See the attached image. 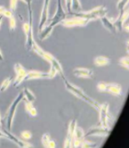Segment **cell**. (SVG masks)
I'll use <instances>...</instances> for the list:
<instances>
[{
  "instance_id": "1",
  "label": "cell",
  "mask_w": 129,
  "mask_h": 148,
  "mask_svg": "<svg viewBox=\"0 0 129 148\" xmlns=\"http://www.w3.org/2000/svg\"><path fill=\"white\" fill-rule=\"evenodd\" d=\"M64 81V85H66V88L67 89V91H69L70 92H72L73 95H75L77 97H78V98H80L81 100L85 101L87 104H89L90 106H91L92 108H94L95 109L99 110L100 108V104L98 103L97 101H95L93 98H91V97H90L88 95H86L84 92H83L80 88L77 87L76 85L72 84L71 82H69L66 78H63Z\"/></svg>"
},
{
  "instance_id": "2",
  "label": "cell",
  "mask_w": 129,
  "mask_h": 148,
  "mask_svg": "<svg viewBox=\"0 0 129 148\" xmlns=\"http://www.w3.org/2000/svg\"><path fill=\"white\" fill-rule=\"evenodd\" d=\"M29 10V21L23 23V31L26 35V48L31 51L32 47L36 45L33 37V20H32V8L31 4L27 5Z\"/></svg>"
},
{
  "instance_id": "3",
  "label": "cell",
  "mask_w": 129,
  "mask_h": 148,
  "mask_svg": "<svg viewBox=\"0 0 129 148\" xmlns=\"http://www.w3.org/2000/svg\"><path fill=\"white\" fill-rule=\"evenodd\" d=\"M70 14L73 16L86 18L88 21H94L97 20V18H100L103 16H106L107 9H106L105 7L100 6V7H96L88 12H71Z\"/></svg>"
},
{
  "instance_id": "4",
  "label": "cell",
  "mask_w": 129,
  "mask_h": 148,
  "mask_svg": "<svg viewBox=\"0 0 129 148\" xmlns=\"http://www.w3.org/2000/svg\"><path fill=\"white\" fill-rule=\"evenodd\" d=\"M23 99H24V94H23V91H20V94L18 95V96L12 102L11 106H9V109H8L7 113L6 115V118H5L6 119V121H7V129L8 130V131H11L12 122H13L14 117H15L17 106H18V104H20Z\"/></svg>"
},
{
  "instance_id": "5",
  "label": "cell",
  "mask_w": 129,
  "mask_h": 148,
  "mask_svg": "<svg viewBox=\"0 0 129 148\" xmlns=\"http://www.w3.org/2000/svg\"><path fill=\"white\" fill-rule=\"evenodd\" d=\"M57 74L56 69L51 66L50 71L45 73V72H41V71H27L26 76L24 78V80H33V79H52L55 77V75Z\"/></svg>"
},
{
  "instance_id": "6",
  "label": "cell",
  "mask_w": 129,
  "mask_h": 148,
  "mask_svg": "<svg viewBox=\"0 0 129 148\" xmlns=\"http://www.w3.org/2000/svg\"><path fill=\"white\" fill-rule=\"evenodd\" d=\"M90 21L86 20V18H83L80 17H77V16H73L71 18H64V21H61L60 24H62L64 27L67 28H72V27H76V26H86L88 23H89Z\"/></svg>"
},
{
  "instance_id": "7",
  "label": "cell",
  "mask_w": 129,
  "mask_h": 148,
  "mask_svg": "<svg viewBox=\"0 0 129 148\" xmlns=\"http://www.w3.org/2000/svg\"><path fill=\"white\" fill-rule=\"evenodd\" d=\"M111 133L110 127H103V126H95L90 128L86 133H84V138L89 136H108Z\"/></svg>"
},
{
  "instance_id": "8",
  "label": "cell",
  "mask_w": 129,
  "mask_h": 148,
  "mask_svg": "<svg viewBox=\"0 0 129 148\" xmlns=\"http://www.w3.org/2000/svg\"><path fill=\"white\" fill-rule=\"evenodd\" d=\"M64 18H67V13L64 11L62 4H61V0H57V10L55 12L54 16L53 17V18L51 20L50 23L48 25L54 27L56 26L59 23H61L62 21H64Z\"/></svg>"
},
{
  "instance_id": "9",
  "label": "cell",
  "mask_w": 129,
  "mask_h": 148,
  "mask_svg": "<svg viewBox=\"0 0 129 148\" xmlns=\"http://www.w3.org/2000/svg\"><path fill=\"white\" fill-rule=\"evenodd\" d=\"M41 58H43V59H45L46 61H48V62L51 64V66H52L53 68H54L55 69H56L57 73L60 74L62 78L64 77V71H63L62 65L60 64V62L54 57V56H53L52 54H50L49 52H46V51H45L44 54H43V56Z\"/></svg>"
},
{
  "instance_id": "10",
  "label": "cell",
  "mask_w": 129,
  "mask_h": 148,
  "mask_svg": "<svg viewBox=\"0 0 129 148\" xmlns=\"http://www.w3.org/2000/svg\"><path fill=\"white\" fill-rule=\"evenodd\" d=\"M14 69H15V71L17 73V76H16V79L15 81H14V87H17L20 84V83L24 81V78L26 76V69L22 67V65L20 64V63H16L14 65Z\"/></svg>"
},
{
  "instance_id": "11",
  "label": "cell",
  "mask_w": 129,
  "mask_h": 148,
  "mask_svg": "<svg viewBox=\"0 0 129 148\" xmlns=\"http://www.w3.org/2000/svg\"><path fill=\"white\" fill-rule=\"evenodd\" d=\"M108 110H109V105L107 103H104L100 106V108H99L100 124L103 127H109V125H108Z\"/></svg>"
},
{
  "instance_id": "12",
  "label": "cell",
  "mask_w": 129,
  "mask_h": 148,
  "mask_svg": "<svg viewBox=\"0 0 129 148\" xmlns=\"http://www.w3.org/2000/svg\"><path fill=\"white\" fill-rule=\"evenodd\" d=\"M49 2L50 0H44L43 8H41V20L39 24V30L41 31L43 28L46 25V23L48 21V15H49Z\"/></svg>"
},
{
  "instance_id": "13",
  "label": "cell",
  "mask_w": 129,
  "mask_h": 148,
  "mask_svg": "<svg viewBox=\"0 0 129 148\" xmlns=\"http://www.w3.org/2000/svg\"><path fill=\"white\" fill-rule=\"evenodd\" d=\"M127 18H128L127 8H124V9H122V10H120L118 18L115 20V21L113 23V25L117 32H121L123 30V24L124 23V21L127 20Z\"/></svg>"
},
{
  "instance_id": "14",
  "label": "cell",
  "mask_w": 129,
  "mask_h": 148,
  "mask_svg": "<svg viewBox=\"0 0 129 148\" xmlns=\"http://www.w3.org/2000/svg\"><path fill=\"white\" fill-rule=\"evenodd\" d=\"M1 131L5 134L6 138H7L8 140L12 141L13 143H15L18 146H20V147H31V145H30V143H26L24 141H21L18 138H17L16 136H14L13 134L10 132V131H8V130L3 129V130H1Z\"/></svg>"
},
{
  "instance_id": "15",
  "label": "cell",
  "mask_w": 129,
  "mask_h": 148,
  "mask_svg": "<svg viewBox=\"0 0 129 148\" xmlns=\"http://www.w3.org/2000/svg\"><path fill=\"white\" fill-rule=\"evenodd\" d=\"M73 74L79 78H92L93 77V71L90 69L86 68H77L73 71Z\"/></svg>"
},
{
  "instance_id": "16",
  "label": "cell",
  "mask_w": 129,
  "mask_h": 148,
  "mask_svg": "<svg viewBox=\"0 0 129 148\" xmlns=\"http://www.w3.org/2000/svg\"><path fill=\"white\" fill-rule=\"evenodd\" d=\"M106 92H109L110 94L113 95L120 96L122 95V86L117 83H107Z\"/></svg>"
},
{
  "instance_id": "17",
  "label": "cell",
  "mask_w": 129,
  "mask_h": 148,
  "mask_svg": "<svg viewBox=\"0 0 129 148\" xmlns=\"http://www.w3.org/2000/svg\"><path fill=\"white\" fill-rule=\"evenodd\" d=\"M100 21L103 23V27L105 28L106 30H108L110 32H112V34H116V29H115V27L113 25V22L111 21L109 18L106 17V16H103L100 18Z\"/></svg>"
},
{
  "instance_id": "18",
  "label": "cell",
  "mask_w": 129,
  "mask_h": 148,
  "mask_svg": "<svg viewBox=\"0 0 129 148\" xmlns=\"http://www.w3.org/2000/svg\"><path fill=\"white\" fill-rule=\"evenodd\" d=\"M53 29H54V27L50 26V25L44 26L43 29L40 31V32H39V38H40V40L41 41H44L45 39H47L48 37L51 35V34H52Z\"/></svg>"
},
{
  "instance_id": "19",
  "label": "cell",
  "mask_w": 129,
  "mask_h": 148,
  "mask_svg": "<svg viewBox=\"0 0 129 148\" xmlns=\"http://www.w3.org/2000/svg\"><path fill=\"white\" fill-rule=\"evenodd\" d=\"M109 63H110L109 58L103 57V56H100V57H97L94 59V64L97 67H103V66H106V65H108Z\"/></svg>"
},
{
  "instance_id": "20",
  "label": "cell",
  "mask_w": 129,
  "mask_h": 148,
  "mask_svg": "<svg viewBox=\"0 0 129 148\" xmlns=\"http://www.w3.org/2000/svg\"><path fill=\"white\" fill-rule=\"evenodd\" d=\"M25 109L31 116H32V117H36L37 116V110L31 102L25 100Z\"/></svg>"
},
{
  "instance_id": "21",
  "label": "cell",
  "mask_w": 129,
  "mask_h": 148,
  "mask_svg": "<svg viewBox=\"0 0 129 148\" xmlns=\"http://www.w3.org/2000/svg\"><path fill=\"white\" fill-rule=\"evenodd\" d=\"M84 131H83V129L78 127L77 125L75 128V131H74V134H73V139H76V140H78V141H82L83 139H84Z\"/></svg>"
},
{
  "instance_id": "22",
  "label": "cell",
  "mask_w": 129,
  "mask_h": 148,
  "mask_svg": "<svg viewBox=\"0 0 129 148\" xmlns=\"http://www.w3.org/2000/svg\"><path fill=\"white\" fill-rule=\"evenodd\" d=\"M23 94H24V98H26L27 101L33 103V102L36 100V97H35L34 94L29 89V88H25V89L23 90Z\"/></svg>"
},
{
  "instance_id": "23",
  "label": "cell",
  "mask_w": 129,
  "mask_h": 148,
  "mask_svg": "<svg viewBox=\"0 0 129 148\" xmlns=\"http://www.w3.org/2000/svg\"><path fill=\"white\" fill-rule=\"evenodd\" d=\"M77 126V119H72L70 123H69V126H68V132H67V138L71 139L73 140V134H74V131H75V128Z\"/></svg>"
},
{
  "instance_id": "24",
  "label": "cell",
  "mask_w": 129,
  "mask_h": 148,
  "mask_svg": "<svg viewBox=\"0 0 129 148\" xmlns=\"http://www.w3.org/2000/svg\"><path fill=\"white\" fill-rule=\"evenodd\" d=\"M81 4L79 0H71V9L75 12H80L81 10Z\"/></svg>"
},
{
  "instance_id": "25",
  "label": "cell",
  "mask_w": 129,
  "mask_h": 148,
  "mask_svg": "<svg viewBox=\"0 0 129 148\" xmlns=\"http://www.w3.org/2000/svg\"><path fill=\"white\" fill-rule=\"evenodd\" d=\"M96 146H97V143H92L90 141H87L85 140V138L81 141V143H80V147L82 148H94Z\"/></svg>"
},
{
  "instance_id": "26",
  "label": "cell",
  "mask_w": 129,
  "mask_h": 148,
  "mask_svg": "<svg viewBox=\"0 0 129 148\" xmlns=\"http://www.w3.org/2000/svg\"><path fill=\"white\" fill-rule=\"evenodd\" d=\"M11 82H12V78H10V77L5 79V80L3 81V82H2L1 86H0V91H1V92L6 91L7 88H8V86L10 85Z\"/></svg>"
},
{
  "instance_id": "27",
  "label": "cell",
  "mask_w": 129,
  "mask_h": 148,
  "mask_svg": "<svg viewBox=\"0 0 129 148\" xmlns=\"http://www.w3.org/2000/svg\"><path fill=\"white\" fill-rule=\"evenodd\" d=\"M119 64L121 65L122 67L126 68V69H129V58L128 57H124V58H120Z\"/></svg>"
},
{
  "instance_id": "28",
  "label": "cell",
  "mask_w": 129,
  "mask_h": 148,
  "mask_svg": "<svg viewBox=\"0 0 129 148\" xmlns=\"http://www.w3.org/2000/svg\"><path fill=\"white\" fill-rule=\"evenodd\" d=\"M128 4V0H119L118 3H117V9L120 11L122 10V9H124V8H126Z\"/></svg>"
},
{
  "instance_id": "29",
  "label": "cell",
  "mask_w": 129,
  "mask_h": 148,
  "mask_svg": "<svg viewBox=\"0 0 129 148\" xmlns=\"http://www.w3.org/2000/svg\"><path fill=\"white\" fill-rule=\"evenodd\" d=\"M50 135L48 133H44L43 136H41V143H43V145L44 147H47L48 146V143L50 142Z\"/></svg>"
},
{
  "instance_id": "30",
  "label": "cell",
  "mask_w": 129,
  "mask_h": 148,
  "mask_svg": "<svg viewBox=\"0 0 129 148\" xmlns=\"http://www.w3.org/2000/svg\"><path fill=\"white\" fill-rule=\"evenodd\" d=\"M8 20H9V28H10L11 31H14V30L16 29V26H17L15 18H14V16H13L11 18H9Z\"/></svg>"
},
{
  "instance_id": "31",
  "label": "cell",
  "mask_w": 129,
  "mask_h": 148,
  "mask_svg": "<svg viewBox=\"0 0 129 148\" xmlns=\"http://www.w3.org/2000/svg\"><path fill=\"white\" fill-rule=\"evenodd\" d=\"M21 137L24 139V140H30V139H31V137H32V134H31V132H29V131H23L22 132H21Z\"/></svg>"
},
{
  "instance_id": "32",
  "label": "cell",
  "mask_w": 129,
  "mask_h": 148,
  "mask_svg": "<svg viewBox=\"0 0 129 148\" xmlns=\"http://www.w3.org/2000/svg\"><path fill=\"white\" fill-rule=\"evenodd\" d=\"M106 86H107V83L105 82H99L97 84V88L100 92H106Z\"/></svg>"
},
{
  "instance_id": "33",
  "label": "cell",
  "mask_w": 129,
  "mask_h": 148,
  "mask_svg": "<svg viewBox=\"0 0 129 148\" xmlns=\"http://www.w3.org/2000/svg\"><path fill=\"white\" fill-rule=\"evenodd\" d=\"M2 15L4 16V17H7V18H11V17H13V11H11L10 9H5V11L3 12V14Z\"/></svg>"
},
{
  "instance_id": "34",
  "label": "cell",
  "mask_w": 129,
  "mask_h": 148,
  "mask_svg": "<svg viewBox=\"0 0 129 148\" xmlns=\"http://www.w3.org/2000/svg\"><path fill=\"white\" fill-rule=\"evenodd\" d=\"M17 3L18 0H10V10L14 11L17 8Z\"/></svg>"
},
{
  "instance_id": "35",
  "label": "cell",
  "mask_w": 129,
  "mask_h": 148,
  "mask_svg": "<svg viewBox=\"0 0 129 148\" xmlns=\"http://www.w3.org/2000/svg\"><path fill=\"white\" fill-rule=\"evenodd\" d=\"M66 7H67V13L70 14L71 11V0H66Z\"/></svg>"
},
{
  "instance_id": "36",
  "label": "cell",
  "mask_w": 129,
  "mask_h": 148,
  "mask_svg": "<svg viewBox=\"0 0 129 148\" xmlns=\"http://www.w3.org/2000/svg\"><path fill=\"white\" fill-rule=\"evenodd\" d=\"M54 147H55V143H54V141L50 140V142H49V143H48L47 148H54Z\"/></svg>"
},
{
  "instance_id": "37",
  "label": "cell",
  "mask_w": 129,
  "mask_h": 148,
  "mask_svg": "<svg viewBox=\"0 0 129 148\" xmlns=\"http://www.w3.org/2000/svg\"><path fill=\"white\" fill-rule=\"evenodd\" d=\"M24 3H26V5H29V4H31L32 3V0H21Z\"/></svg>"
},
{
  "instance_id": "38",
  "label": "cell",
  "mask_w": 129,
  "mask_h": 148,
  "mask_svg": "<svg viewBox=\"0 0 129 148\" xmlns=\"http://www.w3.org/2000/svg\"><path fill=\"white\" fill-rule=\"evenodd\" d=\"M5 9H6V8H5L4 7L0 6V15H2V14H3V12L5 11Z\"/></svg>"
},
{
  "instance_id": "39",
  "label": "cell",
  "mask_w": 129,
  "mask_h": 148,
  "mask_svg": "<svg viewBox=\"0 0 129 148\" xmlns=\"http://www.w3.org/2000/svg\"><path fill=\"white\" fill-rule=\"evenodd\" d=\"M4 60V56L1 52V49H0V61H3Z\"/></svg>"
},
{
  "instance_id": "40",
  "label": "cell",
  "mask_w": 129,
  "mask_h": 148,
  "mask_svg": "<svg viewBox=\"0 0 129 148\" xmlns=\"http://www.w3.org/2000/svg\"><path fill=\"white\" fill-rule=\"evenodd\" d=\"M3 15H0V27H1V24H2V21H3Z\"/></svg>"
},
{
  "instance_id": "41",
  "label": "cell",
  "mask_w": 129,
  "mask_h": 148,
  "mask_svg": "<svg viewBox=\"0 0 129 148\" xmlns=\"http://www.w3.org/2000/svg\"><path fill=\"white\" fill-rule=\"evenodd\" d=\"M1 122H2V119H1V115H0V126H1Z\"/></svg>"
}]
</instances>
